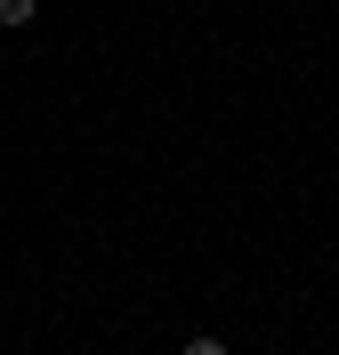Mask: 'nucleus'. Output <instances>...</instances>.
Instances as JSON below:
<instances>
[{
	"label": "nucleus",
	"mask_w": 339,
	"mask_h": 355,
	"mask_svg": "<svg viewBox=\"0 0 339 355\" xmlns=\"http://www.w3.org/2000/svg\"><path fill=\"white\" fill-rule=\"evenodd\" d=\"M41 17V0H0V24H33Z\"/></svg>",
	"instance_id": "1"
},
{
	"label": "nucleus",
	"mask_w": 339,
	"mask_h": 355,
	"mask_svg": "<svg viewBox=\"0 0 339 355\" xmlns=\"http://www.w3.org/2000/svg\"><path fill=\"white\" fill-rule=\"evenodd\" d=\"M186 355H234L226 339H186Z\"/></svg>",
	"instance_id": "2"
}]
</instances>
